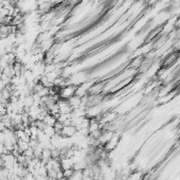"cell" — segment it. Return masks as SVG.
Here are the masks:
<instances>
[{
  "label": "cell",
  "instance_id": "cell-1",
  "mask_svg": "<svg viewBox=\"0 0 180 180\" xmlns=\"http://www.w3.org/2000/svg\"><path fill=\"white\" fill-rule=\"evenodd\" d=\"M76 85H67V86L59 88V98L64 99V100H69L71 96L75 94V90H76Z\"/></svg>",
  "mask_w": 180,
  "mask_h": 180
},
{
  "label": "cell",
  "instance_id": "cell-2",
  "mask_svg": "<svg viewBox=\"0 0 180 180\" xmlns=\"http://www.w3.org/2000/svg\"><path fill=\"white\" fill-rule=\"evenodd\" d=\"M57 105L59 107V113H63V115H69L71 113L73 110V108L70 106L68 100H64V99H59L57 101Z\"/></svg>",
  "mask_w": 180,
  "mask_h": 180
},
{
  "label": "cell",
  "instance_id": "cell-3",
  "mask_svg": "<svg viewBox=\"0 0 180 180\" xmlns=\"http://www.w3.org/2000/svg\"><path fill=\"white\" fill-rule=\"evenodd\" d=\"M77 133V129L73 125H68V126H64L61 131V136L64 138H71Z\"/></svg>",
  "mask_w": 180,
  "mask_h": 180
},
{
  "label": "cell",
  "instance_id": "cell-4",
  "mask_svg": "<svg viewBox=\"0 0 180 180\" xmlns=\"http://www.w3.org/2000/svg\"><path fill=\"white\" fill-rule=\"evenodd\" d=\"M113 137V131L111 130H102L101 136L99 137V142L101 145H105L108 141H110V139Z\"/></svg>",
  "mask_w": 180,
  "mask_h": 180
},
{
  "label": "cell",
  "instance_id": "cell-5",
  "mask_svg": "<svg viewBox=\"0 0 180 180\" xmlns=\"http://www.w3.org/2000/svg\"><path fill=\"white\" fill-rule=\"evenodd\" d=\"M104 83H93L92 86L90 87L88 91V94H101L103 93V90H104Z\"/></svg>",
  "mask_w": 180,
  "mask_h": 180
},
{
  "label": "cell",
  "instance_id": "cell-6",
  "mask_svg": "<svg viewBox=\"0 0 180 180\" xmlns=\"http://www.w3.org/2000/svg\"><path fill=\"white\" fill-rule=\"evenodd\" d=\"M68 102H69V104H70V106L73 108V109L80 108L81 106H82V98L75 96V94L73 96H71L70 99H69Z\"/></svg>",
  "mask_w": 180,
  "mask_h": 180
},
{
  "label": "cell",
  "instance_id": "cell-7",
  "mask_svg": "<svg viewBox=\"0 0 180 180\" xmlns=\"http://www.w3.org/2000/svg\"><path fill=\"white\" fill-rule=\"evenodd\" d=\"M61 168L64 170H69V168H73V162L72 158H61Z\"/></svg>",
  "mask_w": 180,
  "mask_h": 180
},
{
  "label": "cell",
  "instance_id": "cell-8",
  "mask_svg": "<svg viewBox=\"0 0 180 180\" xmlns=\"http://www.w3.org/2000/svg\"><path fill=\"white\" fill-rule=\"evenodd\" d=\"M50 159H52V156H51V150H49V148H44V150H42V154H41V158H40V161L42 162V163L46 165V164L48 163V161H49Z\"/></svg>",
  "mask_w": 180,
  "mask_h": 180
},
{
  "label": "cell",
  "instance_id": "cell-9",
  "mask_svg": "<svg viewBox=\"0 0 180 180\" xmlns=\"http://www.w3.org/2000/svg\"><path fill=\"white\" fill-rule=\"evenodd\" d=\"M42 121H44V124L48 125V126H54L55 123L57 122V119H56L55 116H52V115H50V113H48V115L44 118Z\"/></svg>",
  "mask_w": 180,
  "mask_h": 180
},
{
  "label": "cell",
  "instance_id": "cell-10",
  "mask_svg": "<svg viewBox=\"0 0 180 180\" xmlns=\"http://www.w3.org/2000/svg\"><path fill=\"white\" fill-rule=\"evenodd\" d=\"M16 144H17V146H18V148H19V150H20L21 154H22L26 150H28V148L30 147L29 142H26V141L21 140V139H18V140H17Z\"/></svg>",
  "mask_w": 180,
  "mask_h": 180
},
{
  "label": "cell",
  "instance_id": "cell-11",
  "mask_svg": "<svg viewBox=\"0 0 180 180\" xmlns=\"http://www.w3.org/2000/svg\"><path fill=\"white\" fill-rule=\"evenodd\" d=\"M42 131H44V135H46L47 137H49L50 139H51L52 137L56 133L55 129H54V126H48V125H46V127H44V129Z\"/></svg>",
  "mask_w": 180,
  "mask_h": 180
},
{
  "label": "cell",
  "instance_id": "cell-12",
  "mask_svg": "<svg viewBox=\"0 0 180 180\" xmlns=\"http://www.w3.org/2000/svg\"><path fill=\"white\" fill-rule=\"evenodd\" d=\"M51 156H52V158H53V159H61V147H54V146H52Z\"/></svg>",
  "mask_w": 180,
  "mask_h": 180
},
{
  "label": "cell",
  "instance_id": "cell-13",
  "mask_svg": "<svg viewBox=\"0 0 180 180\" xmlns=\"http://www.w3.org/2000/svg\"><path fill=\"white\" fill-rule=\"evenodd\" d=\"M49 113L52 116H55V117H57V115H59V107L57 105V103H55L49 108Z\"/></svg>",
  "mask_w": 180,
  "mask_h": 180
},
{
  "label": "cell",
  "instance_id": "cell-14",
  "mask_svg": "<svg viewBox=\"0 0 180 180\" xmlns=\"http://www.w3.org/2000/svg\"><path fill=\"white\" fill-rule=\"evenodd\" d=\"M83 171H74L73 170V174L71 176L72 180H83Z\"/></svg>",
  "mask_w": 180,
  "mask_h": 180
},
{
  "label": "cell",
  "instance_id": "cell-15",
  "mask_svg": "<svg viewBox=\"0 0 180 180\" xmlns=\"http://www.w3.org/2000/svg\"><path fill=\"white\" fill-rule=\"evenodd\" d=\"M22 155H24L26 158H28V159H32V158H34V150H33L32 147H29L28 150H26L22 153Z\"/></svg>",
  "mask_w": 180,
  "mask_h": 180
},
{
  "label": "cell",
  "instance_id": "cell-16",
  "mask_svg": "<svg viewBox=\"0 0 180 180\" xmlns=\"http://www.w3.org/2000/svg\"><path fill=\"white\" fill-rule=\"evenodd\" d=\"M63 173H64V178H66V179H70L71 176H72V174H73V168L64 170Z\"/></svg>",
  "mask_w": 180,
  "mask_h": 180
},
{
  "label": "cell",
  "instance_id": "cell-17",
  "mask_svg": "<svg viewBox=\"0 0 180 180\" xmlns=\"http://www.w3.org/2000/svg\"><path fill=\"white\" fill-rule=\"evenodd\" d=\"M7 113V105L5 104L0 103V117H3Z\"/></svg>",
  "mask_w": 180,
  "mask_h": 180
},
{
  "label": "cell",
  "instance_id": "cell-18",
  "mask_svg": "<svg viewBox=\"0 0 180 180\" xmlns=\"http://www.w3.org/2000/svg\"><path fill=\"white\" fill-rule=\"evenodd\" d=\"M34 177H35V180H47V176L37 175V176H34Z\"/></svg>",
  "mask_w": 180,
  "mask_h": 180
},
{
  "label": "cell",
  "instance_id": "cell-19",
  "mask_svg": "<svg viewBox=\"0 0 180 180\" xmlns=\"http://www.w3.org/2000/svg\"><path fill=\"white\" fill-rule=\"evenodd\" d=\"M3 165H4V162H3L2 158H1V156H0V167H3Z\"/></svg>",
  "mask_w": 180,
  "mask_h": 180
},
{
  "label": "cell",
  "instance_id": "cell-20",
  "mask_svg": "<svg viewBox=\"0 0 180 180\" xmlns=\"http://www.w3.org/2000/svg\"><path fill=\"white\" fill-rule=\"evenodd\" d=\"M57 180H68V179H66V178H61V179H57Z\"/></svg>",
  "mask_w": 180,
  "mask_h": 180
},
{
  "label": "cell",
  "instance_id": "cell-21",
  "mask_svg": "<svg viewBox=\"0 0 180 180\" xmlns=\"http://www.w3.org/2000/svg\"><path fill=\"white\" fill-rule=\"evenodd\" d=\"M68 180H72V179H71V178H70V179H68Z\"/></svg>",
  "mask_w": 180,
  "mask_h": 180
}]
</instances>
